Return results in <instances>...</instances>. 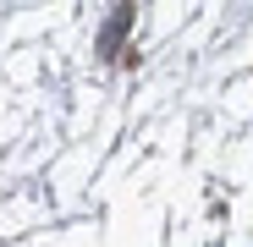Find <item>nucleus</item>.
Wrapping results in <instances>:
<instances>
[{
  "label": "nucleus",
  "instance_id": "obj_1",
  "mask_svg": "<svg viewBox=\"0 0 253 247\" xmlns=\"http://www.w3.org/2000/svg\"><path fill=\"white\" fill-rule=\"evenodd\" d=\"M126 22H132V11H126V6H116V17H110V28H105V50H116V44H121Z\"/></svg>",
  "mask_w": 253,
  "mask_h": 247
}]
</instances>
